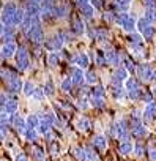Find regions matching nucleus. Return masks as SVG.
Segmentation results:
<instances>
[{
	"instance_id": "14",
	"label": "nucleus",
	"mask_w": 156,
	"mask_h": 161,
	"mask_svg": "<svg viewBox=\"0 0 156 161\" xmlns=\"http://www.w3.org/2000/svg\"><path fill=\"white\" fill-rule=\"evenodd\" d=\"M153 117H156V104L150 103V104H147V108L143 111V119L145 120H153Z\"/></svg>"
},
{
	"instance_id": "55",
	"label": "nucleus",
	"mask_w": 156,
	"mask_h": 161,
	"mask_svg": "<svg viewBox=\"0 0 156 161\" xmlns=\"http://www.w3.org/2000/svg\"><path fill=\"white\" fill-rule=\"evenodd\" d=\"M16 161H29V159L24 153H19V155H16Z\"/></svg>"
},
{
	"instance_id": "41",
	"label": "nucleus",
	"mask_w": 156,
	"mask_h": 161,
	"mask_svg": "<svg viewBox=\"0 0 156 161\" xmlns=\"http://www.w3.org/2000/svg\"><path fill=\"white\" fill-rule=\"evenodd\" d=\"M47 62H49V65H51V66L57 65V62H58V54H57V52H51V54H49Z\"/></svg>"
},
{
	"instance_id": "39",
	"label": "nucleus",
	"mask_w": 156,
	"mask_h": 161,
	"mask_svg": "<svg viewBox=\"0 0 156 161\" xmlns=\"http://www.w3.org/2000/svg\"><path fill=\"white\" fill-rule=\"evenodd\" d=\"M44 93L47 97H52L54 95V84H52V80H47L46 86H44Z\"/></svg>"
},
{
	"instance_id": "1",
	"label": "nucleus",
	"mask_w": 156,
	"mask_h": 161,
	"mask_svg": "<svg viewBox=\"0 0 156 161\" xmlns=\"http://www.w3.org/2000/svg\"><path fill=\"white\" fill-rule=\"evenodd\" d=\"M18 11V7L14 3H7L2 10V25L3 27H11L14 25V14Z\"/></svg>"
},
{
	"instance_id": "35",
	"label": "nucleus",
	"mask_w": 156,
	"mask_h": 161,
	"mask_svg": "<svg viewBox=\"0 0 156 161\" xmlns=\"http://www.w3.org/2000/svg\"><path fill=\"white\" fill-rule=\"evenodd\" d=\"M129 2H131V0H115L118 10H121V11H126L129 8Z\"/></svg>"
},
{
	"instance_id": "33",
	"label": "nucleus",
	"mask_w": 156,
	"mask_h": 161,
	"mask_svg": "<svg viewBox=\"0 0 156 161\" xmlns=\"http://www.w3.org/2000/svg\"><path fill=\"white\" fill-rule=\"evenodd\" d=\"M36 130L35 128H27V131H25V137H27V141H30V142H33V141H36Z\"/></svg>"
},
{
	"instance_id": "45",
	"label": "nucleus",
	"mask_w": 156,
	"mask_h": 161,
	"mask_svg": "<svg viewBox=\"0 0 156 161\" xmlns=\"http://www.w3.org/2000/svg\"><path fill=\"white\" fill-rule=\"evenodd\" d=\"M92 106L93 108H104V101H103V98H92Z\"/></svg>"
},
{
	"instance_id": "31",
	"label": "nucleus",
	"mask_w": 156,
	"mask_h": 161,
	"mask_svg": "<svg viewBox=\"0 0 156 161\" xmlns=\"http://www.w3.org/2000/svg\"><path fill=\"white\" fill-rule=\"evenodd\" d=\"M142 35H137V33H134V35H131L129 36V43L131 44H134V46H142Z\"/></svg>"
},
{
	"instance_id": "62",
	"label": "nucleus",
	"mask_w": 156,
	"mask_h": 161,
	"mask_svg": "<svg viewBox=\"0 0 156 161\" xmlns=\"http://www.w3.org/2000/svg\"><path fill=\"white\" fill-rule=\"evenodd\" d=\"M154 10H156V5H154Z\"/></svg>"
},
{
	"instance_id": "23",
	"label": "nucleus",
	"mask_w": 156,
	"mask_h": 161,
	"mask_svg": "<svg viewBox=\"0 0 156 161\" xmlns=\"http://www.w3.org/2000/svg\"><path fill=\"white\" fill-rule=\"evenodd\" d=\"M73 32H74L76 35H82V33H84V24H82L81 19H77V21L73 22Z\"/></svg>"
},
{
	"instance_id": "27",
	"label": "nucleus",
	"mask_w": 156,
	"mask_h": 161,
	"mask_svg": "<svg viewBox=\"0 0 156 161\" xmlns=\"http://www.w3.org/2000/svg\"><path fill=\"white\" fill-rule=\"evenodd\" d=\"M73 86H74V84H73V79H71V77H65V79L62 80V86H60V87H62L63 92H69Z\"/></svg>"
},
{
	"instance_id": "60",
	"label": "nucleus",
	"mask_w": 156,
	"mask_h": 161,
	"mask_svg": "<svg viewBox=\"0 0 156 161\" xmlns=\"http://www.w3.org/2000/svg\"><path fill=\"white\" fill-rule=\"evenodd\" d=\"M153 95L156 97V86H154V89H153Z\"/></svg>"
},
{
	"instance_id": "28",
	"label": "nucleus",
	"mask_w": 156,
	"mask_h": 161,
	"mask_svg": "<svg viewBox=\"0 0 156 161\" xmlns=\"http://www.w3.org/2000/svg\"><path fill=\"white\" fill-rule=\"evenodd\" d=\"M95 38H96L100 43L106 41V40H107V30H104V29H98V30L95 32Z\"/></svg>"
},
{
	"instance_id": "21",
	"label": "nucleus",
	"mask_w": 156,
	"mask_h": 161,
	"mask_svg": "<svg viewBox=\"0 0 156 161\" xmlns=\"http://www.w3.org/2000/svg\"><path fill=\"white\" fill-rule=\"evenodd\" d=\"M81 11H82V16H84L85 19H92V18H93V13H95V8L89 3V5H85L84 8H81Z\"/></svg>"
},
{
	"instance_id": "8",
	"label": "nucleus",
	"mask_w": 156,
	"mask_h": 161,
	"mask_svg": "<svg viewBox=\"0 0 156 161\" xmlns=\"http://www.w3.org/2000/svg\"><path fill=\"white\" fill-rule=\"evenodd\" d=\"M137 74L142 80H150L151 79V74H153V69L150 68V65L147 63H142L137 66Z\"/></svg>"
},
{
	"instance_id": "22",
	"label": "nucleus",
	"mask_w": 156,
	"mask_h": 161,
	"mask_svg": "<svg viewBox=\"0 0 156 161\" xmlns=\"http://www.w3.org/2000/svg\"><path fill=\"white\" fill-rule=\"evenodd\" d=\"M132 152V144L129 142V141H123L121 144H120V153L121 155H128V153H131Z\"/></svg>"
},
{
	"instance_id": "46",
	"label": "nucleus",
	"mask_w": 156,
	"mask_h": 161,
	"mask_svg": "<svg viewBox=\"0 0 156 161\" xmlns=\"http://www.w3.org/2000/svg\"><path fill=\"white\" fill-rule=\"evenodd\" d=\"M134 152H136V155L137 156H142L143 153H145V147H143V144H136V147H134Z\"/></svg>"
},
{
	"instance_id": "19",
	"label": "nucleus",
	"mask_w": 156,
	"mask_h": 161,
	"mask_svg": "<svg viewBox=\"0 0 156 161\" xmlns=\"http://www.w3.org/2000/svg\"><path fill=\"white\" fill-rule=\"evenodd\" d=\"M104 55H106V60L109 62V63H112V65H117L118 62H120V58H118V54L115 52V51H107V52H104Z\"/></svg>"
},
{
	"instance_id": "59",
	"label": "nucleus",
	"mask_w": 156,
	"mask_h": 161,
	"mask_svg": "<svg viewBox=\"0 0 156 161\" xmlns=\"http://www.w3.org/2000/svg\"><path fill=\"white\" fill-rule=\"evenodd\" d=\"M151 79H154V80H156V69H153V74H151Z\"/></svg>"
},
{
	"instance_id": "7",
	"label": "nucleus",
	"mask_w": 156,
	"mask_h": 161,
	"mask_svg": "<svg viewBox=\"0 0 156 161\" xmlns=\"http://www.w3.org/2000/svg\"><path fill=\"white\" fill-rule=\"evenodd\" d=\"M16 52H18V46H16V43H13V41L5 43L3 47H2V58H10V57H13Z\"/></svg>"
},
{
	"instance_id": "37",
	"label": "nucleus",
	"mask_w": 156,
	"mask_h": 161,
	"mask_svg": "<svg viewBox=\"0 0 156 161\" xmlns=\"http://www.w3.org/2000/svg\"><path fill=\"white\" fill-rule=\"evenodd\" d=\"M143 18H145L148 22H153V21L156 19V10H154V8H151V10H147Z\"/></svg>"
},
{
	"instance_id": "20",
	"label": "nucleus",
	"mask_w": 156,
	"mask_h": 161,
	"mask_svg": "<svg viewBox=\"0 0 156 161\" xmlns=\"http://www.w3.org/2000/svg\"><path fill=\"white\" fill-rule=\"evenodd\" d=\"M16 109H18V101H16V100H8V103L2 108V111H5V112H8V114H14Z\"/></svg>"
},
{
	"instance_id": "54",
	"label": "nucleus",
	"mask_w": 156,
	"mask_h": 161,
	"mask_svg": "<svg viewBox=\"0 0 156 161\" xmlns=\"http://www.w3.org/2000/svg\"><path fill=\"white\" fill-rule=\"evenodd\" d=\"M142 98H143V101H145V103H148V104H150V103H153V101H151V93H143V95H142Z\"/></svg>"
},
{
	"instance_id": "38",
	"label": "nucleus",
	"mask_w": 156,
	"mask_h": 161,
	"mask_svg": "<svg viewBox=\"0 0 156 161\" xmlns=\"http://www.w3.org/2000/svg\"><path fill=\"white\" fill-rule=\"evenodd\" d=\"M58 150H60V147H58L57 141H51V142H49V153H51V155H57Z\"/></svg>"
},
{
	"instance_id": "52",
	"label": "nucleus",
	"mask_w": 156,
	"mask_h": 161,
	"mask_svg": "<svg viewBox=\"0 0 156 161\" xmlns=\"http://www.w3.org/2000/svg\"><path fill=\"white\" fill-rule=\"evenodd\" d=\"M154 5H156V0H145V7H147V10L154 8Z\"/></svg>"
},
{
	"instance_id": "58",
	"label": "nucleus",
	"mask_w": 156,
	"mask_h": 161,
	"mask_svg": "<svg viewBox=\"0 0 156 161\" xmlns=\"http://www.w3.org/2000/svg\"><path fill=\"white\" fill-rule=\"evenodd\" d=\"M79 108H82V109H87V108H89L87 101H85V100H81V101H79Z\"/></svg>"
},
{
	"instance_id": "43",
	"label": "nucleus",
	"mask_w": 156,
	"mask_h": 161,
	"mask_svg": "<svg viewBox=\"0 0 156 161\" xmlns=\"http://www.w3.org/2000/svg\"><path fill=\"white\" fill-rule=\"evenodd\" d=\"M2 77H3L5 80H8V82H10V80L14 77V74H13L10 69H5V68H2Z\"/></svg>"
},
{
	"instance_id": "2",
	"label": "nucleus",
	"mask_w": 156,
	"mask_h": 161,
	"mask_svg": "<svg viewBox=\"0 0 156 161\" xmlns=\"http://www.w3.org/2000/svg\"><path fill=\"white\" fill-rule=\"evenodd\" d=\"M115 22H117L120 27H123L126 32H132V30L137 27V21H136L132 16L126 14V13H120V14H117Z\"/></svg>"
},
{
	"instance_id": "49",
	"label": "nucleus",
	"mask_w": 156,
	"mask_h": 161,
	"mask_svg": "<svg viewBox=\"0 0 156 161\" xmlns=\"http://www.w3.org/2000/svg\"><path fill=\"white\" fill-rule=\"evenodd\" d=\"M106 62H107V60H106V55H103V54L100 52V54L96 55V63H98V65H104Z\"/></svg>"
},
{
	"instance_id": "56",
	"label": "nucleus",
	"mask_w": 156,
	"mask_h": 161,
	"mask_svg": "<svg viewBox=\"0 0 156 161\" xmlns=\"http://www.w3.org/2000/svg\"><path fill=\"white\" fill-rule=\"evenodd\" d=\"M150 159L151 161H156V148H151L150 150Z\"/></svg>"
},
{
	"instance_id": "17",
	"label": "nucleus",
	"mask_w": 156,
	"mask_h": 161,
	"mask_svg": "<svg viewBox=\"0 0 156 161\" xmlns=\"http://www.w3.org/2000/svg\"><path fill=\"white\" fill-rule=\"evenodd\" d=\"M74 152V156L79 159V161H87V148H82V147H74L73 148Z\"/></svg>"
},
{
	"instance_id": "26",
	"label": "nucleus",
	"mask_w": 156,
	"mask_h": 161,
	"mask_svg": "<svg viewBox=\"0 0 156 161\" xmlns=\"http://www.w3.org/2000/svg\"><path fill=\"white\" fill-rule=\"evenodd\" d=\"M147 128L143 126V125H140V126H136V128H132V136H136V137H145L147 136Z\"/></svg>"
},
{
	"instance_id": "51",
	"label": "nucleus",
	"mask_w": 156,
	"mask_h": 161,
	"mask_svg": "<svg viewBox=\"0 0 156 161\" xmlns=\"http://www.w3.org/2000/svg\"><path fill=\"white\" fill-rule=\"evenodd\" d=\"M90 3V0H76V5L79 7V8H84L85 5H89Z\"/></svg>"
},
{
	"instance_id": "3",
	"label": "nucleus",
	"mask_w": 156,
	"mask_h": 161,
	"mask_svg": "<svg viewBox=\"0 0 156 161\" xmlns=\"http://www.w3.org/2000/svg\"><path fill=\"white\" fill-rule=\"evenodd\" d=\"M16 65H18V69H27L29 66V54H27V49L24 46H19L18 52H16Z\"/></svg>"
},
{
	"instance_id": "61",
	"label": "nucleus",
	"mask_w": 156,
	"mask_h": 161,
	"mask_svg": "<svg viewBox=\"0 0 156 161\" xmlns=\"http://www.w3.org/2000/svg\"><path fill=\"white\" fill-rule=\"evenodd\" d=\"M41 161H46V159H41Z\"/></svg>"
},
{
	"instance_id": "24",
	"label": "nucleus",
	"mask_w": 156,
	"mask_h": 161,
	"mask_svg": "<svg viewBox=\"0 0 156 161\" xmlns=\"http://www.w3.org/2000/svg\"><path fill=\"white\" fill-rule=\"evenodd\" d=\"M24 21H25V11L19 8V10L16 11V14H14V25L24 24Z\"/></svg>"
},
{
	"instance_id": "42",
	"label": "nucleus",
	"mask_w": 156,
	"mask_h": 161,
	"mask_svg": "<svg viewBox=\"0 0 156 161\" xmlns=\"http://www.w3.org/2000/svg\"><path fill=\"white\" fill-rule=\"evenodd\" d=\"M85 80L89 84H95L96 82V74L93 73V71H89L87 74H85Z\"/></svg>"
},
{
	"instance_id": "9",
	"label": "nucleus",
	"mask_w": 156,
	"mask_h": 161,
	"mask_svg": "<svg viewBox=\"0 0 156 161\" xmlns=\"http://www.w3.org/2000/svg\"><path fill=\"white\" fill-rule=\"evenodd\" d=\"M63 43H65V41L62 40V36H60V35H57V36L51 38V40L46 43V47H47V49H51L52 52H57V51H60V49H62Z\"/></svg>"
},
{
	"instance_id": "25",
	"label": "nucleus",
	"mask_w": 156,
	"mask_h": 161,
	"mask_svg": "<svg viewBox=\"0 0 156 161\" xmlns=\"http://www.w3.org/2000/svg\"><path fill=\"white\" fill-rule=\"evenodd\" d=\"M40 119H38V115H30L29 119H27V128H38L40 126Z\"/></svg>"
},
{
	"instance_id": "50",
	"label": "nucleus",
	"mask_w": 156,
	"mask_h": 161,
	"mask_svg": "<svg viewBox=\"0 0 156 161\" xmlns=\"http://www.w3.org/2000/svg\"><path fill=\"white\" fill-rule=\"evenodd\" d=\"M44 95H46V93H44V89H36V90H35V95H33V97L40 100V98H43Z\"/></svg>"
},
{
	"instance_id": "44",
	"label": "nucleus",
	"mask_w": 156,
	"mask_h": 161,
	"mask_svg": "<svg viewBox=\"0 0 156 161\" xmlns=\"http://www.w3.org/2000/svg\"><path fill=\"white\" fill-rule=\"evenodd\" d=\"M87 159H89V161H100L98 155H96L92 148H87Z\"/></svg>"
},
{
	"instance_id": "40",
	"label": "nucleus",
	"mask_w": 156,
	"mask_h": 161,
	"mask_svg": "<svg viewBox=\"0 0 156 161\" xmlns=\"http://www.w3.org/2000/svg\"><path fill=\"white\" fill-rule=\"evenodd\" d=\"M112 95H114V98H123V95H125V90L121 89V86H117L114 90H112Z\"/></svg>"
},
{
	"instance_id": "5",
	"label": "nucleus",
	"mask_w": 156,
	"mask_h": 161,
	"mask_svg": "<svg viewBox=\"0 0 156 161\" xmlns=\"http://www.w3.org/2000/svg\"><path fill=\"white\" fill-rule=\"evenodd\" d=\"M27 36H29L32 41H35V43H40V41L43 40V29H41V25H40V24H36V25H32V27L27 30Z\"/></svg>"
},
{
	"instance_id": "29",
	"label": "nucleus",
	"mask_w": 156,
	"mask_h": 161,
	"mask_svg": "<svg viewBox=\"0 0 156 161\" xmlns=\"http://www.w3.org/2000/svg\"><path fill=\"white\" fill-rule=\"evenodd\" d=\"M77 128H79L81 131H87L89 128H90V122H89V119H81L79 122H77Z\"/></svg>"
},
{
	"instance_id": "15",
	"label": "nucleus",
	"mask_w": 156,
	"mask_h": 161,
	"mask_svg": "<svg viewBox=\"0 0 156 161\" xmlns=\"http://www.w3.org/2000/svg\"><path fill=\"white\" fill-rule=\"evenodd\" d=\"M8 89L11 90V92H14V93H18L21 89H22V80L18 77V76H14L10 82H8Z\"/></svg>"
},
{
	"instance_id": "53",
	"label": "nucleus",
	"mask_w": 156,
	"mask_h": 161,
	"mask_svg": "<svg viewBox=\"0 0 156 161\" xmlns=\"http://www.w3.org/2000/svg\"><path fill=\"white\" fill-rule=\"evenodd\" d=\"M90 5L93 7V8H101V0H90Z\"/></svg>"
},
{
	"instance_id": "57",
	"label": "nucleus",
	"mask_w": 156,
	"mask_h": 161,
	"mask_svg": "<svg viewBox=\"0 0 156 161\" xmlns=\"http://www.w3.org/2000/svg\"><path fill=\"white\" fill-rule=\"evenodd\" d=\"M104 19H106V21H115V18H114V13H106Z\"/></svg>"
},
{
	"instance_id": "34",
	"label": "nucleus",
	"mask_w": 156,
	"mask_h": 161,
	"mask_svg": "<svg viewBox=\"0 0 156 161\" xmlns=\"http://www.w3.org/2000/svg\"><path fill=\"white\" fill-rule=\"evenodd\" d=\"M148 25H150V22H148L145 18H140V19H137V29H139V32H140V33H142V32H143V30H145Z\"/></svg>"
},
{
	"instance_id": "18",
	"label": "nucleus",
	"mask_w": 156,
	"mask_h": 161,
	"mask_svg": "<svg viewBox=\"0 0 156 161\" xmlns=\"http://www.w3.org/2000/svg\"><path fill=\"white\" fill-rule=\"evenodd\" d=\"M52 14H54L55 18H65V16L68 14V8H66L65 5H57V7H54Z\"/></svg>"
},
{
	"instance_id": "10",
	"label": "nucleus",
	"mask_w": 156,
	"mask_h": 161,
	"mask_svg": "<svg viewBox=\"0 0 156 161\" xmlns=\"http://www.w3.org/2000/svg\"><path fill=\"white\" fill-rule=\"evenodd\" d=\"M13 125H14V128L19 133H25L27 131V120H24L19 114H14L13 115Z\"/></svg>"
},
{
	"instance_id": "12",
	"label": "nucleus",
	"mask_w": 156,
	"mask_h": 161,
	"mask_svg": "<svg viewBox=\"0 0 156 161\" xmlns=\"http://www.w3.org/2000/svg\"><path fill=\"white\" fill-rule=\"evenodd\" d=\"M73 62H74V65H77L79 68H87L89 66V55L84 54V52H81V54H77L73 58Z\"/></svg>"
},
{
	"instance_id": "16",
	"label": "nucleus",
	"mask_w": 156,
	"mask_h": 161,
	"mask_svg": "<svg viewBox=\"0 0 156 161\" xmlns=\"http://www.w3.org/2000/svg\"><path fill=\"white\" fill-rule=\"evenodd\" d=\"M93 145L98 148V150H106L107 147V139L104 136H95L93 137Z\"/></svg>"
},
{
	"instance_id": "48",
	"label": "nucleus",
	"mask_w": 156,
	"mask_h": 161,
	"mask_svg": "<svg viewBox=\"0 0 156 161\" xmlns=\"http://www.w3.org/2000/svg\"><path fill=\"white\" fill-rule=\"evenodd\" d=\"M33 152H35V158H36V159H40V161H41V159H44V153H43V150H41V148L35 147V150H33Z\"/></svg>"
},
{
	"instance_id": "36",
	"label": "nucleus",
	"mask_w": 156,
	"mask_h": 161,
	"mask_svg": "<svg viewBox=\"0 0 156 161\" xmlns=\"http://www.w3.org/2000/svg\"><path fill=\"white\" fill-rule=\"evenodd\" d=\"M92 97H95V98H103V97H104V89H103L101 86H96V87L92 90Z\"/></svg>"
},
{
	"instance_id": "11",
	"label": "nucleus",
	"mask_w": 156,
	"mask_h": 161,
	"mask_svg": "<svg viewBox=\"0 0 156 161\" xmlns=\"http://www.w3.org/2000/svg\"><path fill=\"white\" fill-rule=\"evenodd\" d=\"M71 79H73V84H74V86H81L84 80H85V76H84V73H82V68H74Z\"/></svg>"
},
{
	"instance_id": "30",
	"label": "nucleus",
	"mask_w": 156,
	"mask_h": 161,
	"mask_svg": "<svg viewBox=\"0 0 156 161\" xmlns=\"http://www.w3.org/2000/svg\"><path fill=\"white\" fill-rule=\"evenodd\" d=\"M140 35L143 36V40H151V38H153V35H154V29H153L151 25H148V27L140 33Z\"/></svg>"
},
{
	"instance_id": "4",
	"label": "nucleus",
	"mask_w": 156,
	"mask_h": 161,
	"mask_svg": "<svg viewBox=\"0 0 156 161\" xmlns=\"http://www.w3.org/2000/svg\"><path fill=\"white\" fill-rule=\"evenodd\" d=\"M126 90H128V95L131 100H137L140 97V89H139V84L136 79H128L126 80Z\"/></svg>"
},
{
	"instance_id": "13",
	"label": "nucleus",
	"mask_w": 156,
	"mask_h": 161,
	"mask_svg": "<svg viewBox=\"0 0 156 161\" xmlns=\"http://www.w3.org/2000/svg\"><path fill=\"white\" fill-rule=\"evenodd\" d=\"M40 8H41V5L40 3H35V2H27V8H25V14L27 16H38V13H40Z\"/></svg>"
},
{
	"instance_id": "32",
	"label": "nucleus",
	"mask_w": 156,
	"mask_h": 161,
	"mask_svg": "<svg viewBox=\"0 0 156 161\" xmlns=\"http://www.w3.org/2000/svg\"><path fill=\"white\" fill-rule=\"evenodd\" d=\"M35 87H33V84L32 82H25L24 84V93L27 95V97H32V95H35Z\"/></svg>"
},
{
	"instance_id": "47",
	"label": "nucleus",
	"mask_w": 156,
	"mask_h": 161,
	"mask_svg": "<svg viewBox=\"0 0 156 161\" xmlns=\"http://www.w3.org/2000/svg\"><path fill=\"white\" fill-rule=\"evenodd\" d=\"M125 65H126L125 68H126L128 71H134V68H136V66H134V62L129 60V58H125Z\"/></svg>"
},
{
	"instance_id": "6",
	"label": "nucleus",
	"mask_w": 156,
	"mask_h": 161,
	"mask_svg": "<svg viewBox=\"0 0 156 161\" xmlns=\"http://www.w3.org/2000/svg\"><path fill=\"white\" fill-rule=\"evenodd\" d=\"M128 77V69L126 68H117L115 69V73H114V76H112V82L115 84V86H121L125 80H128L126 79Z\"/></svg>"
}]
</instances>
